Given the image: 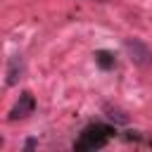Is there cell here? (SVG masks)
<instances>
[{
  "label": "cell",
  "mask_w": 152,
  "mask_h": 152,
  "mask_svg": "<svg viewBox=\"0 0 152 152\" xmlns=\"http://www.w3.org/2000/svg\"><path fill=\"white\" fill-rule=\"evenodd\" d=\"M36 145H38V142H36V140H33V138H28V140H26V145H24V147H26V150H33V147H36Z\"/></svg>",
  "instance_id": "8992f818"
},
{
  "label": "cell",
  "mask_w": 152,
  "mask_h": 152,
  "mask_svg": "<svg viewBox=\"0 0 152 152\" xmlns=\"http://www.w3.org/2000/svg\"><path fill=\"white\" fill-rule=\"evenodd\" d=\"M124 48H126V52L131 55V59H133L138 66H147V64L152 62V50H150L145 43H140V40H135V38H126V40H124Z\"/></svg>",
  "instance_id": "7a4b0ae2"
},
{
  "label": "cell",
  "mask_w": 152,
  "mask_h": 152,
  "mask_svg": "<svg viewBox=\"0 0 152 152\" xmlns=\"http://www.w3.org/2000/svg\"><path fill=\"white\" fill-rule=\"evenodd\" d=\"M33 109H36V100H33V95L31 93H21L19 95V100H17V104L12 107V112H10V121H17V119H24V116H28V114H33Z\"/></svg>",
  "instance_id": "3957f363"
},
{
  "label": "cell",
  "mask_w": 152,
  "mask_h": 152,
  "mask_svg": "<svg viewBox=\"0 0 152 152\" xmlns=\"http://www.w3.org/2000/svg\"><path fill=\"white\" fill-rule=\"evenodd\" d=\"M0 147H2V138H0Z\"/></svg>",
  "instance_id": "52a82bcc"
},
{
  "label": "cell",
  "mask_w": 152,
  "mask_h": 152,
  "mask_svg": "<svg viewBox=\"0 0 152 152\" xmlns=\"http://www.w3.org/2000/svg\"><path fill=\"white\" fill-rule=\"evenodd\" d=\"M93 57H95V64H97L100 69H104V71H109V69L116 66V57H114L109 50H97Z\"/></svg>",
  "instance_id": "5b68a950"
},
{
  "label": "cell",
  "mask_w": 152,
  "mask_h": 152,
  "mask_svg": "<svg viewBox=\"0 0 152 152\" xmlns=\"http://www.w3.org/2000/svg\"><path fill=\"white\" fill-rule=\"evenodd\" d=\"M21 71H24V62H21V57L19 55H14V57H10V64H7V86H17L19 83V78H21Z\"/></svg>",
  "instance_id": "277c9868"
},
{
  "label": "cell",
  "mask_w": 152,
  "mask_h": 152,
  "mask_svg": "<svg viewBox=\"0 0 152 152\" xmlns=\"http://www.w3.org/2000/svg\"><path fill=\"white\" fill-rule=\"evenodd\" d=\"M116 131L112 126H104V124H93V126H86L78 135V140L74 142V150L78 152H90V150H100L107 145V140L114 135Z\"/></svg>",
  "instance_id": "6da1fadb"
}]
</instances>
